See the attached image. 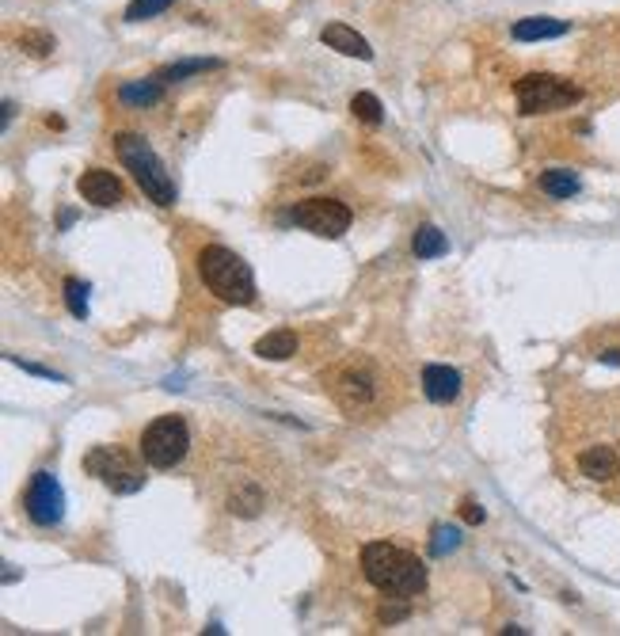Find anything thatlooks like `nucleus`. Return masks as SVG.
<instances>
[{"label": "nucleus", "mask_w": 620, "mask_h": 636, "mask_svg": "<svg viewBox=\"0 0 620 636\" xmlns=\"http://www.w3.org/2000/svg\"><path fill=\"white\" fill-rule=\"evenodd\" d=\"M362 572L366 579L392 598H411L427 587V565L408 549H396L389 541H370L362 549Z\"/></svg>", "instance_id": "obj_1"}, {"label": "nucleus", "mask_w": 620, "mask_h": 636, "mask_svg": "<svg viewBox=\"0 0 620 636\" xmlns=\"http://www.w3.org/2000/svg\"><path fill=\"white\" fill-rule=\"evenodd\" d=\"M411 252L418 260H437V256H446V252H449V236L437 225H418L415 241H411Z\"/></svg>", "instance_id": "obj_17"}, {"label": "nucleus", "mask_w": 620, "mask_h": 636, "mask_svg": "<svg viewBox=\"0 0 620 636\" xmlns=\"http://www.w3.org/2000/svg\"><path fill=\"white\" fill-rule=\"evenodd\" d=\"M88 294H92V286L80 282V279H65V305H69V313L84 320L88 317Z\"/></svg>", "instance_id": "obj_21"}, {"label": "nucleus", "mask_w": 620, "mask_h": 636, "mask_svg": "<svg viewBox=\"0 0 620 636\" xmlns=\"http://www.w3.org/2000/svg\"><path fill=\"white\" fill-rule=\"evenodd\" d=\"M423 393L434 404H453L461 396V374L453 366H437L434 362V366L423 370Z\"/></svg>", "instance_id": "obj_12"}, {"label": "nucleus", "mask_w": 620, "mask_h": 636, "mask_svg": "<svg viewBox=\"0 0 620 636\" xmlns=\"http://www.w3.org/2000/svg\"><path fill=\"white\" fill-rule=\"evenodd\" d=\"M540 191L544 195H552V198H571V195H578V176L575 172H568V168H549V172H540Z\"/></svg>", "instance_id": "obj_18"}, {"label": "nucleus", "mask_w": 620, "mask_h": 636, "mask_svg": "<svg viewBox=\"0 0 620 636\" xmlns=\"http://www.w3.org/2000/svg\"><path fill=\"white\" fill-rule=\"evenodd\" d=\"M578 469H582V477H590V480H613L616 477V450L613 446H590V450H582L578 453Z\"/></svg>", "instance_id": "obj_14"}, {"label": "nucleus", "mask_w": 620, "mask_h": 636, "mask_svg": "<svg viewBox=\"0 0 620 636\" xmlns=\"http://www.w3.org/2000/svg\"><path fill=\"white\" fill-rule=\"evenodd\" d=\"M210 69H221L217 58H191V62H175V65H164L156 72V81H183V77H194V72H210Z\"/></svg>", "instance_id": "obj_20"}, {"label": "nucleus", "mask_w": 620, "mask_h": 636, "mask_svg": "<svg viewBox=\"0 0 620 636\" xmlns=\"http://www.w3.org/2000/svg\"><path fill=\"white\" fill-rule=\"evenodd\" d=\"M198 275L206 290L225 305H251L255 301V275L251 267L225 244H206L198 252Z\"/></svg>", "instance_id": "obj_2"}, {"label": "nucleus", "mask_w": 620, "mask_h": 636, "mask_svg": "<svg viewBox=\"0 0 620 636\" xmlns=\"http://www.w3.org/2000/svg\"><path fill=\"white\" fill-rule=\"evenodd\" d=\"M457 549H461V530H457V526H434L430 553L434 556H449V553H457Z\"/></svg>", "instance_id": "obj_23"}, {"label": "nucleus", "mask_w": 620, "mask_h": 636, "mask_svg": "<svg viewBox=\"0 0 620 636\" xmlns=\"http://www.w3.org/2000/svg\"><path fill=\"white\" fill-rule=\"evenodd\" d=\"M20 46L27 50V53H34V58H46V53H53V34H46V31H23L20 34Z\"/></svg>", "instance_id": "obj_25"}, {"label": "nucleus", "mask_w": 620, "mask_h": 636, "mask_svg": "<svg viewBox=\"0 0 620 636\" xmlns=\"http://www.w3.org/2000/svg\"><path fill=\"white\" fill-rule=\"evenodd\" d=\"M164 100V81L149 77V81H126L118 88V103L122 107H137V111H145V107H153Z\"/></svg>", "instance_id": "obj_15"}, {"label": "nucleus", "mask_w": 620, "mask_h": 636, "mask_svg": "<svg viewBox=\"0 0 620 636\" xmlns=\"http://www.w3.org/2000/svg\"><path fill=\"white\" fill-rule=\"evenodd\" d=\"M8 362H15V366L27 370V374H34V377H46V381H65L61 374H53V370H46V366H34V362H23V358H15V355H8Z\"/></svg>", "instance_id": "obj_27"}, {"label": "nucleus", "mask_w": 620, "mask_h": 636, "mask_svg": "<svg viewBox=\"0 0 620 636\" xmlns=\"http://www.w3.org/2000/svg\"><path fill=\"white\" fill-rule=\"evenodd\" d=\"M320 39H324V46H327V50H339L343 58L373 62V50H370V43L362 39V34H358L354 27H346V24H327V27L320 31Z\"/></svg>", "instance_id": "obj_11"}, {"label": "nucleus", "mask_w": 620, "mask_h": 636, "mask_svg": "<svg viewBox=\"0 0 620 636\" xmlns=\"http://www.w3.org/2000/svg\"><path fill=\"white\" fill-rule=\"evenodd\" d=\"M77 191L84 203H92V206H118L122 203V179L115 172H107V168H88L80 179H77Z\"/></svg>", "instance_id": "obj_9"}, {"label": "nucleus", "mask_w": 620, "mask_h": 636, "mask_svg": "<svg viewBox=\"0 0 620 636\" xmlns=\"http://www.w3.org/2000/svg\"><path fill=\"white\" fill-rule=\"evenodd\" d=\"M191 450V431L183 415H160L141 434V461L153 469H175Z\"/></svg>", "instance_id": "obj_5"}, {"label": "nucleus", "mask_w": 620, "mask_h": 636, "mask_svg": "<svg viewBox=\"0 0 620 636\" xmlns=\"http://www.w3.org/2000/svg\"><path fill=\"white\" fill-rule=\"evenodd\" d=\"M461 518H465L468 526H480V522L487 518V511H484L480 503H472V499H465V503H461Z\"/></svg>", "instance_id": "obj_28"}, {"label": "nucleus", "mask_w": 620, "mask_h": 636, "mask_svg": "<svg viewBox=\"0 0 620 636\" xmlns=\"http://www.w3.org/2000/svg\"><path fill=\"white\" fill-rule=\"evenodd\" d=\"M289 222L301 225L305 233L313 236H327V241H335V236H343L346 229H351L354 214L346 203H339V198H305V203H297L294 210H289Z\"/></svg>", "instance_id": "obj_7"}, {"label": "nucleus", "mask_w": 620, "mask_h": 636, "mask_svg": "<svg viewBox=\"0 0 620 636\" xmlns=\"http://www.w3.org/2000/svg\"><path fill=\"white\" fill-rule=\"evenodd\" d=\"M84 469L92 472V477L111 488L115 496H134L145 488V469L126 453L122 446H96L84 453Z\"/></svg>", "instance_id": "obj_6"}, {"label": "nucleus", "mask_w": 620, "mask_h": 636, "mask_svg": "<svg viewBox=\"0 0 620 636\" xmlns=\"http://www.w3.org/2000/svg\"><path fill=\"white\" fill-rule=\"evenodd\" d=\"M175 0H130L126 5V24H141V20H153V15L168 12Z\"/></svg>", "instance_id": "obj_24"}, {"label": "nucleus", "mask_w": 620, "mask_h": 636, "mask_svg": "<svg viewBox=\"0 0 620 636\" xmlns=\"http://www.w3.org/2000/svg\"><path fill=\"white\" fill-rule=\"evenodd\" d=\"M23 507H27V518L34 526H58L65 518V492L53 472L39 469L27 484V496H23Z\"/></svg>", "instance_id": "obj_8"}, {"label": "nucleus", "mask_w": 620, "mask_h": 636, "mask_svg": "<svg viewBox=\"0 0 620 636\" xmlns=\"http://www.w3.org/2000/svg\"><path fill=\"white\" fill-rule=\"evenodd\" d=\"M351 111H354V119L370 122V126H380V119H385V107H380V100L373 92H358L351 100Z\"/></svg>", "instance_id": "obj_22"}, {"label": "nucleus", "mask_w": 620, "mask_h": 636, "mask_svg": "<svg viewBox=\"0 0 620 636\" xmlns=\"http://www.w3.org/2000/svg\"><path fill=\"white\" fill-rule=\"evenodd\" d=\"M514 100L521 115H549V111H563V107H575L582 100V88L552 77V72H525L514 84Z\"/></svg>", "instance_id": "obj_4"}, {"label": "nucleus", "mask_w": 620, "mask_h": 636, "mask_svg": "<svg viewBox=\"0 0 620 636\" xmlns=\"http://www.w3.org/2000/svg\"><path fill=\"white\" fill-rule=\"evenodd\" d=\"M568 31H571V24H568V20H552V15H525V20H518L514 27H510V34H514L518 43L563 39Z\"/></svg>", "instance_id": "obj_13"}, {"label": "nucleus", "mask_w": 620, "mask_h": 636, "mask_svg": "<svg viewBox=\"0 0 620 636\" xmlns=\"http://www.w3.org/2000/svg\"><path fill=\"white\" fill-rule=\"evenodd\" d=\"M255 355L259 358H270V362H286L297 355V332L294 328H275L267 332L259 343H255Z\"/></svg>", "instance_id": "obj_16"}, {"label": "nucleus", "mask_w": 620, "mask_h": 636, "mask_svg": "<svg viewBox=\"0 0 620 636\" xmlns=\"http://www.w3.org/2000/svg\"><path fill=\"white\" fill-rule=\"evenodd\" d=\"M408 613H411V606H404V603H399V606H389V603H385V606L377 610V622H380V625H396V622H404Z\"/></svg>", "instance_id": "obj_26"}, {"label": "nucleus", "mask_w": 620, "mask_h": 636, "mask_svg": "<svg viewBox=\"0 0 620 636\" xmlns=\"http://www.w3.org/2000/svg\"><path fill=\"white\" fill-rule=\"evenodd\" d=\"M335 401L343 412H358V408H366L373 401V377L366 370H346L339 377V385H335Z\"/></svg>", "instance_id": "obj_10"}, {"label": "nucleus", "mask_w": 620, "mask_h": 636, "mask_svg": "<svg viewBox=\"0 0 620 636\" xmlns=\"http://www.w3.org/2000/svg\"><path fill=\"white\" fill-rule=\"evenodd\" d=\"M606 362H613V366H620V351H606Z\"/></svg>", "instance_id": "obj_29"}, {"label": "nucleus", "mask_w": 620, "mask_h": 636, "mask_svg": "<svg viewBox=\"0 0 620 636\" xmlns=\"http://www.w3.org/2000/svg\"><path fill=\"white\" fill-rule=\"evenodd\" d=\"M115 153L126 165V172L137 179V187L149 195L156 206H175L172 176H168V168H164V160L156 157V149L141 134H115Z\"/></svg>", "instance_id": "obj_3"}, {"label": "nucleus", "mask_w": 620, "mask_h": 636, "mask_svg": "<svg viewBox=\"0 0 620 636\" xmlns=\"http://www.w3.org/2000/svg\"><path fill=\"white\" fill-rule=\"evenodd\" d=\"M229 511L232 515H240V518H255L263 511V492H259V484H240L236 492L229 496Z\"/></svg>", "instance_id": "obj_19"}]
</instances>
